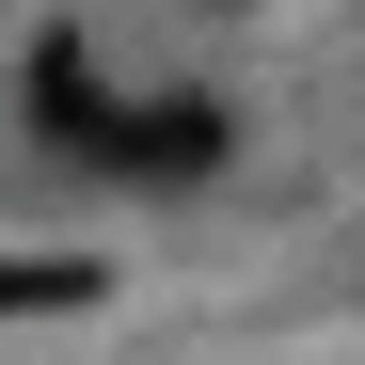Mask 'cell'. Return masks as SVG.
<instances>
[{
    "mask_svg": "<svg viewBox=\"0 0 365 365\" xmlns=\"http://www.w3.org/2000/svg\"><path fill=\"white\" fill-rule=\"evenodd\" d=\"M32 128H48V143H80L96 175H143V191H191V175L238 159V128H222L207 96H96L80 32H48V48H32Z\"/></svg>",
    "mask_w": 365,
    "mask_h": 365,
    "instance_id": "1",
    "label": "cell"
},
{
    "mask_svg": "<svg viewBox=\"0 0 365 365\" xmlns=\"http://www.w3.org/2000/svg\"><path fill=\"white\" fill-rule=\"evenodd\" d=\"M48 302H96L80 255H0V318H48Z\"/></svg>",
    "mask_w": 365,
    "mask_h": 365,
    "instance_id": "2",
    "label": "cell"
}]
</instances>
